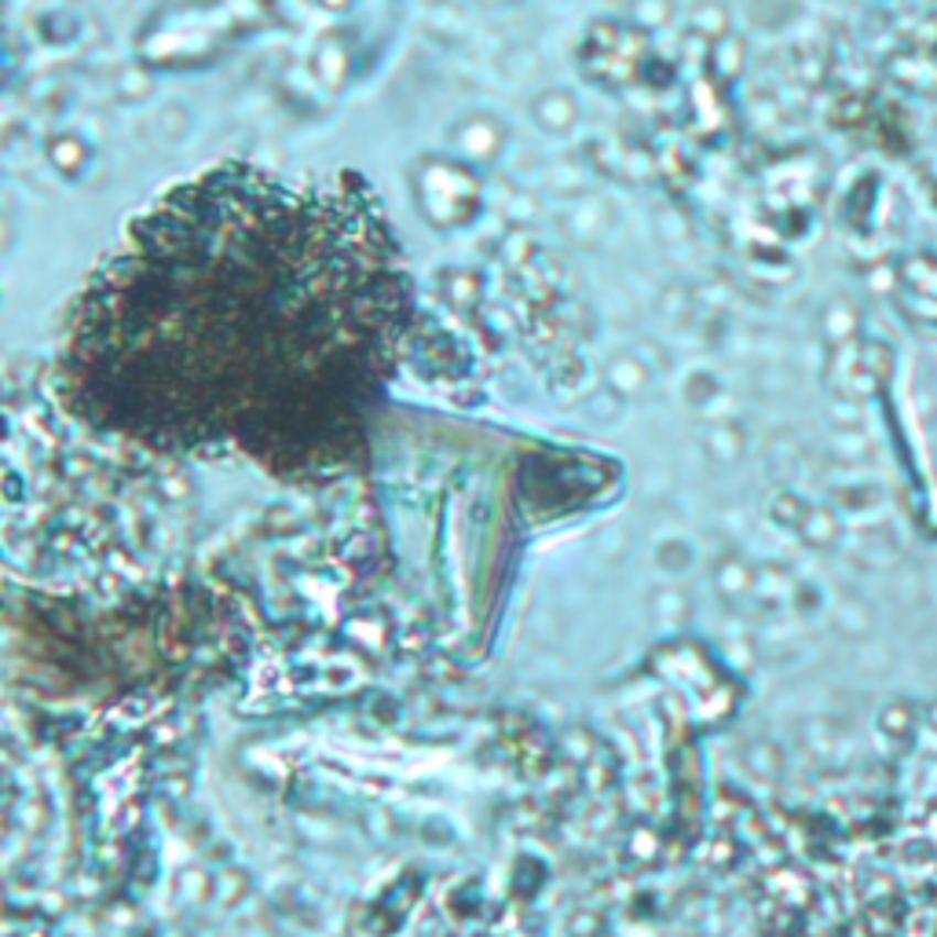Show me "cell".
<instances>
[{"label": "cell", "mask_w": 937, "mask_h": 937, "mask_svg": "<svg viewBox=\"0 0 937 937\" xmlns=\"http://www.w3.org/2000/svg\"><path fill=\"white\" fill-rule=\"evenodd\" d=\"M418 315L359 173L220 162L132 216L63 315L71 414L165 454L286 480L359 465Z\"/></svg>", "instance_id": "cell-1"}]
</instances>
